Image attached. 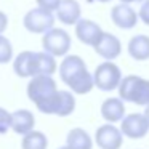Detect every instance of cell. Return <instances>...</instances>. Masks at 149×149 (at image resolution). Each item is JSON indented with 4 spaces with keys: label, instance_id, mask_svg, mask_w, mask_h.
<instances>
[{
    "label": "cell",
    "instance_id": "obj_1",
    "mask_svg": "<svg viewBox=\"0 0 149 149\" xmlns=\"http://www.w3.org/2000/svg\"><path fill=\"white\" fill-rule=\"evenodd\" d=\"M59 77L75 95H87L93 90V74L87 69L85 61L77 55H66L59 64Z\"/></svg>",
    "mask_w": 149,
    "mask_h": 149
},
{
    "label": "cell",
    "instance_id": "obj_2",
    "mask_svg": "<svg viewBox=\"0 0 149 149\" xmlns=\"http://www.w3.org/2000/svg\"><path fill=\"white\" fill-rule=\"evenodd\" d=\"M56 95H58V87L52 75L39 74L31 77V82L27 84V96L40 112L53 116Z\"/></svg>",
    "mask_w": 149,
    "mask_h": 149
},
{
    "label": "cell",
    "instance_id": "obj_3",
    "mask_svg": "<svg viewBox=\"0 0 149 149\" xmlns=\"http://www.w3.org/2000/svg\"><path fill=\"white\" fill-rule=\"evenodd\" d=\"M119 96L123 101L138 104V106H148L149 104V80L139 77V75H127L120 80Z\"/></svg>",
    "mask_w": 149,
    "mask_h": 149
},
{
    "label": "cell",
    "instance_id": "obj_4",
    "mask_svg": "<svg viewBox=\"0 0 149 149\" xmlns=\"http://www.w3.org/2000/svg\"><path fill=\"white\" fill-rule=\"evenodd\" d=\"M93 80H95V87H98V90L112 91L116 88H119L120 80H122V72H120V68L116 63L106 59L95 69Z\"/></svg>",
    "mask_w": 149,
    "mask_h": 149
},
{
    "label": "cell",
    "instance_id": "obj_5",
    "mask_svg": "<svg viewBox=\"0 0 149 149\" xmlns=\"http://www.w3.org/2000/svg\"><path fill=\"white\" fill-rule=\"evenodd\" d=\"M42 47L53 56H66L71 50V36L64 29L52 27L42 37Z\"/></svg>",
    "mask_w": 149,
    "mask_h": 149
},
{
    "label": "cell",
    "instance_id": "obj_6",
    "mask_svg": "<svg viewBox=\"0 0 149 149\" xmlns=\"http://www.w3.org/2000/svg\"><path fill=\"white\" fill-rule=\"evenodd\" d=\"M56 18L53 16V11L45 10L42 7L32 8L24 16V27L32 34H45L52 27H55Z\"/></svg>",
    "mask_w": 149,
    "mask_h": 149
},
{
    "label": "cell",
    "instance_id": "obj_7",
    "mask_svg": "<svg viewBox=\"0 0 149 149\" xmlns=\"http://www.w3.org/2000/svg\"><path fill=\"white\" fill-rule=\"evenodd\" d=\"M120 130L123 136L132 139H141L149 132V122L144 114H128L120 120Z\"/></svg>",
    "mask_w": 149,
    "mask_h": 149
},
{
    "label": "cell",
    "instance_id": "obj_8",
    "mask_svg": "<svg viewBox=\"0 0 149 149\" xmlns=\"http://www.w3.org/2000/svg\"><path fill=\"white\" fill-rule=\"evenodd\" d=\"M95 141L101 149H120L123 143V133L111 122L98 127L95 133Z\"/></svg>",
    "mask_w": 149,
    "mask_h": 149
},
{
    "label": "cell",
    "instance_id": "obj_9",
    "mask_svg": "<svg viewBox=\"0 0 149 149\" xmlns=\"http://www.w3.org/2000/svg\"><path fill=\"white\" fill-rule=\"evenodd\" d=\"M13 71L21 79L39 75V52H21L13 61Z\"/></svg>",
    "mask_w": 149,
    "mask_h": 149
},
{
    "label": "cell",
    "instance_id": "obj_10",
    "mask_svg": "<svg viewBox=\"0 0 149 149\" xmlns=\"http://www.w3.org/2000/svg\"><path fill=\"white\" fill-rule=\"evenodd\" d=\"M93 48H95V52H96L98 56L107 59V61H114V59L119 58L120 53H122L120 40L117 39L114 34H109V32L101 34V37L93 45Z\"/></svg>",
    "mask_w": 149,
    "mask_h": 149
},
{
    "label": "cell",
    "instance_id": "obj_11",
    "mask_svg": "<svg viewBox=\"0 0 149 149\" xmlns=\"http://www.w3.org/2000/svg\"><path fill=\"white\" fill-rule=\"evenodd\" d=\"M111 19H112V23L117 27L128 31L136 26V23L139 19V15H136V11L128 3H122L120 2V5H116L111 10Z\"/></svg>",
    "mask_w": 149,
    "mask_h": 149
},
{
    "label": "cell",
    "instance_id": "obj_12",
    "mask_svg": "<svg viewBox=\"0 0 149 149\" xmlns=\"http://www.w3.org/2000/svg\"><path fill=\"white\" fill-rule=\"evenodd\" d=\"M103 34V29H101L100 24H96L91 19H85V18H80L75 24V36L85 45L93 47L95 43L98 42V39Z\"/></svg>",
    "mask_w": 149,
    "mask_h": 149
},
{
    "label": "cell",
    "instance_id": "obj_13",
    "mask_svg": "<svg viewBox=\"0 0 149 149\" xmlns=\"http://www.w3.org/2000/svg\"><path fill=\"white\" fill-rule=\"evenodd\" d=\"M82 16V10L77 0H61L59 7L56 8V18L66 26L77 24Z\"/></svg>",
    "mask_w": 149,
    "mask_h": 149
},
{
    "label": "cell",
    "instance_id": "obj_14",
    "mask_svg": "<svg viewBox=\"0 0 149 149\" xmlns=\"http://www.w3.org/2000/svg\"><path fill=\"white\" fill-rule=\"evenodd\" d=\"M101 116L106 122L116 123L125 117V104L122 98H107L101 104Z\"/></svg>",
    "mask_w": 149,
    "mask_h": 149
},
{
    "label": "cell",
    "instance_id": "obj_15",
    "mask_svg": "<svg viewBox=\"0 0 149 149\" xmlns=\"http://www.w3.org/2000/svg\"><path fill=\"white\" fill-rule=\"evenodd\" d=\"M36 125V117L27 109H18L11 112V130L18 135H26L32 132Z\"/></svg>",
    "mask_w": 149,
    "mask_h": 149
},
{
    "label": "cell",
    "instance_id": "obj_16",
    "mask_svg": "<svg viewBox=\"0 0 149 149\" xmlns=\"http://www.w3.org/2000/svg\"><path fill=\"white\" fill-rule=\"evenodd\" d=\"M75 109V98L71 91L68 90H58L55 100V106H53V116L59 117H68L74 112Z\"/></svg>",
    "mask_w": 149,
    "mask_h": 149
},
{
    "label": "cell",
    "instance_id": "obj_17",
    "mask_svg": "<svg viewBox=\"0 0 149 149\" xmlns=\"http://www.w3.org/2000/svg\"><path fill=\"white\" fill-rule=\"evenodd\" d=\"M128 55L136 61L149 59V37L144 34L132 37L128 42Z\"/></svg>",
    "mask_w": 149,
    "mask_h": 149
},
{
    "label": "cell",
    "instance_id": "obj_18",
    "mask_svg": "<svg viewBox=\"0 0 149 149\" xmlns=\"http://www.w3.org/2000/svg\"><path fill=\"white\" fill-rule=\"evenodd\" d=\"M68 146L72 149H91L93 141L84 128H72L68 133Z\"/></svg>",
    "mask_w": 149,
    "mask_h": 149
},
{
    "label": "cell",
    "instance_id": "obj_19",
    "mask_svg": "<svg viewBox=\"0 0 149 149\" xmlns=\"http://www.w3.org/2000/svg\"><path fill=\"white\" fill-rule=\"evenodd\" d=\"M21 148L23 149H47L48 148V139H47L45 133L32 130V132L23 135Z\"/></svg>",
    "mask_w": 149,
    "mask_h": 149
},
{
    "label": "cell",
    "instance_id": "obj_20",
    "mask_svg": "<svg viewBox=\"0 0 149 149\" xmlns=\"http://www.w3.org/2000/svg\"><path fill=\"white\" fill-rule=\"evenodd\" d=\"M13 59V47L11 42L0 34V64H7Z\"/></svg>",
    "mask_w": 149,
    "mask_h": 149
},
{
    "label": "cell",
    "instance_id": "obj_21",
    "mask_svg": "<svg viewBox=\"0 0 149 149\" xmlns=\"http://www.w3.org/2000/svg\"><path fill=\"white\" fill-rule=\"evenodd\" d=\"M11 128V112L0 107V135L7 133Z\"/></svg>",
    "mask_w": 149,
    "mask_h": 149
},
{
    "label": "cell",
    "instance_id": "obj_22",
    "mask_svg": "<svg viewBox=\"0 0 149 149\" xmlns=\"http://www.w3.org/2000/svg\"><path fill=\"white\" fill-rule=\"evenodd\" d=\"M36 2L39 7L45 8V10H50V11H56V8L61 3V0H36Z\"/></svg>",
    "mask_w": 149,
    "mask_h": 149
},
{
    "label": "cell",
    "instance_id": "obj_23",
    "mask_svg": "<svg viewBox=\"0 0 149 149\" xmlns=\"http://www.w3.org/2000/svg\"><path fill=\"white\" fill-rule=\"evenodd\" d=\"M138 15H139V19H141L146 26H149V0H144V2H143Z\"/></svg>",
    "mask_w": 149,
    "mask_h": 149
},
{
    "label": "cell",
    "instance_id": "obj_24",
    "mask_svg": "<svg viewBox=\"0 0 149 149\" xmlns=\"http://www.w3.org/2000/svg\"><path fill=\"white\" fill-rule=\"evenodd\" d=\"M7 26H8V18H7V15H5L3 11H0V34L7 29Z\"/></svg>",
    "mask_w": 149,
    "mask_h": 149
},
{
    "label": "cell",
    "instance_id": "obj_25",
    "mask_svg": "<svg viewBox=\"0 0 149 149\" xmlns=\"http://www.w3.org/2000/svg\"><path fill=\"white\" fill-rule=\"evenodd\" d=\"M122 3H133V2H144V0H120Z\"/></svg>",
    "mask_w": 149,
    "mask_h": 149
},
{
    "label": "cell",
    "instance_id": "obj_26",
    "mask_svg": "<svg viewBox=\"0 0 149 149\" xmlns=\"http://www.w3.org/2000/svg\"><path fill=\"white\" fill-rule=\"evenodd\" d=\"M144 116H146V119H148V122H149V104L146 106V109H144Z\"/></svg>",
    "mask_w": 149,
    "mask_h": 149
},
{
    "label": "cell",
    "instance_id": "obj_27",
    "mask_svg": "<svg viewBox=\"0 0 149 149\" xmlns=\"http://www.w3.org/2000/svg\"><path fill=\"white\" fill-rule=\"evenodd\" d=\"M59 149H72V148H71V146H68V144H66V146H61Z\"/></svg>",
    "mask_w": 149,
    "mask_h": 149
},
{
    "label": "cell",
    "instance_id": "obj_28",
    "mask_svg": "<svg viewBox=\"0 0 149 149\" xmlns=\"http://www.w3.org/2000/svg\"><path fill=\"white\" fill-rule=\"evenodd\" d=\"M96 2H101V3H107V2H111V0H96Z\"/></svg>",
    "mask_w": 149,
    "mask_h": 149
}]
</instances>
